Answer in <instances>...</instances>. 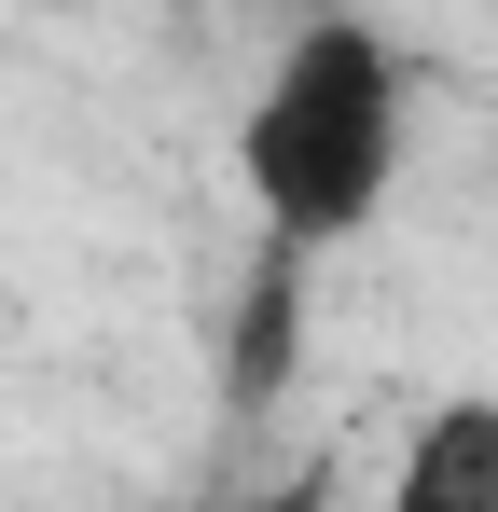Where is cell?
<instances>
[{
    "instance_id": "1",
    "label": "cell",
    "mask_w": 498,
    "mask_h": 512,
    "mask_svg": "<svg viewBox=\"0 0 498 512\" xmlns=\"http://www.w3.org/2000/svg\"><path fill=\"white\" fill-rule=\"evenodd\" d=\"M402 153H415V70L374 14H305L263 84L236 111V194H249V319H236V402H277L291 388V346H305V277L332 250H360L402 194Z\"/></svg>"
},
{
    "instance_id": "2",
    "label": "cell",
    "mask_w": 498,
    "mask_h": 512,
    "mask_svg": "<svg viewBox=\"0 0 498 512\" xmlns=\"http://www.w3.org/2000/svg\"><path fill=\"white\" fill-rule=\"evenodd\" d=\"M402 512H498V402H429L415 443L388 457Z\"/></svg>"
}]
</instances>
